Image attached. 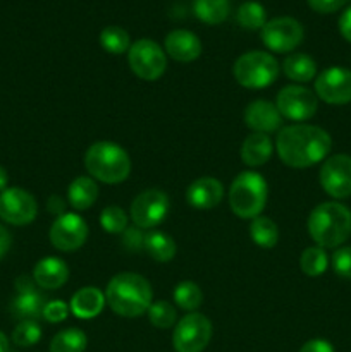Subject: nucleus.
Returning a JSON list of instances; mask_svg holds the SVG:
<instances>
[{"label": "nucleus", "mask_w": 351, "mask_h": 352, "mask_svg": "<svg viewBox=\"0 0 351 352\" xmlns=\"http://www.w3.org/2000/svg\"><path fill=\"white\" fill-rule=\"evenodd\" d=\"M332 148L329 133L319 126L292 124L279 131L275 150L282 164L292 168H306L326 160Z\"/></svg>", "instance_id": "1"}, {"label": "nucleus", "mask_w": 351, "mask_h": 352, "mask_svg": "<svg viewBox=\"0 0 351 352\" xmlns=\"http://www.w3.org/2000/svg\"><path fill=\"white\" fill-rule=\"evenodd\" d=\"M105 301L116 315L136 318L151 305V285L140 274L123 272L112 277L105 291Z\"/></svg>", "instance_id": "2"}, {"label": "nucleus", "mask_w": 351, "mask_h": 352, "mask_svg": "<svg viewBox=\"0 0 351 352\" xmlns=\"http://www.w3.org/2000/svg\"><path fill=\"white\" fill-rule=\"evenodd\" d=\"M308 234L317 246L339 248L351 236V210L337 201L320 203L308 217Z\"/></svg>", "instance_id": "3"}, {"label": "nucleus", "mask_w": 351, "mask_h": 352, "mask_svg": "<svg viewBox=\"0 0 351 352\" xmlns=\"http://www.w3.org/2000/svg\"><path fill=\"white\" fill-rule=\"evenodd\" d=\"M85 167L89 177L95 181L119 184L129 177L131 158L119 144L112 141H98L86 151Z\"/></svg>", "instance_id": "4"}, {"label": "nucleus", "mask_w": 351, "mask_h": 352, "mask_svg": "<svg viewBox=\"0 0 351 352\" xmlns=\"http://www.w3.org/2000/svg\"><path fill=\"white\" fill-rule=\"evenodd\" d=\"M268 198V186L258 172H241L229 189V206L240 219H257L264 212Z\"/></svg>", "instance_id": "5"}, {"label": "nucleus", "mask_w": 351, "mask_h": 352, "mask_svg": "<svg viewBox=\"0 0 351 352\" xmlns=\"http://www.w3.org/2000/svg\"><path fill=\"white\" fill-rule=\"evenodd\" d=\"M233 72L237 85L248 89H262L270 86L277 79L279 64L267 52L253 50L237 58Z\"/></svg>", "instance_id": "6"}, {"label": "nucleus", "mask_w": 351, "mask_h": 352, "mask_svg": "<svg viewBox=\"0 0 351 352\" xmlns=\"http://www.w3.org/2000/svg\"><path fill=\"white\" fill-rule=\"evenodd\" d=\"M212 339V323L202 313H188L176 325L172 347L176 352H203Z\"/></svg>", "instance_id": "7"}, {"label": "nucleus", "mask_w": 351, "mask_h": 352, "mask_svg": "<svg viewBox=\"0 0 351 352\" xmlns=\"http://www.w3.org/2000/svg\"><path fill=\"white\" fill-rule=\"evenodd\" d=\"M127 62L134 74L145 81H155L167 67V58L158 43L148 38L134 41L127 52Z\"/></svg>", "instance_id": "8"}, {"label": "nucleus", "mask_w": 351, "mask_h": 352, "mask_svg": "<svg viewBox=\"0 0 351 352\" xmlns=\"http://www.w3.org/2000/svg\"><path fill=\"white\" fill-rule=\"evenodd\" d=\"M169 196L160 189H147L133 199L129 219L138 229H153L160 226L169 213Z\"/></svg>", "instance_id": "9"}, {"label": "nucleus", "mask_w": 351, "mask_h": 352, "mask_svg": "<svg viewBox=\"0 0 351 352\" xmlns=\"http://www.w3.org/2000/svg\"><path fill=\"white\" fill-rule=\"evenodd\" d=\"M317 105H319V100L315 93L299 85L284 86L275 98V107L281 116L295 122L312 119L317 112Z\"/></svg>", "instance_id": "10"}, {"label": "nucleus", "mask_w": 351, "mask_h": 352, "mask_svg": "<svg viewBox=\"0 0 351 352\" xmlns=\"http://www.w3.org/2000/svg\"><path fill=\"white\" fill-rule=\"evenodd\" d=\"M303 40V26L295 17L282 16L267 21L262 28V41L265 47L277 54L292 52Z\"/></svg>", "instance_id": "11"}, {"label": "nucleus", "mask_w": 351, "mask_h": 352, "mask_svg": "<svg viewBox=\"0 0 351 352\" xmlns=\"http://www.w3.org/2000/svg\"><path fill=\"white\" fill-rule=\"evenodd\" d=\"M36 199L21 188H7L0 192V219L10 226H28L36 219Z\"/></svg>", "instance_id": "12"}, {"label": "nucleus", "mask_w": 351, "mask_h": 352, "mask_svg": "<svg viewBox=\"0 0 351 352\" xmlns=\"http://www.w3.org/2000/svg\"><path fill=\"white\" fill-rule=\"evenodd\" d=\"M48 237L55 250L71 253L86 243L88 226L78 213H62L52 223Z\"/></svg>", "instance_id": "13"}, {"label": "nucleus", "mask_w": 351, "mask_h": 352, "mask_svg": "<svg viewBox=\"0 0 351 352\" xmlns=\"http://www.w3.org/2000/svg\"><path fill=\"white\" fill-rule=\"evenodd\" d=\"M320 186L329 196L344 199L351 196V157L334 155L320 167Z\"/></svg>", "instance_id": "14"}, {"label": "nucleus", "mask_w": 351, "mask_h": 352, "mask_svg": "<svg viewBox=\"0 0 351 352\" xmlns=\"http://www.w3.org/2000/svg\"><path fill=\"white\" fill-rule=\"evenodd\" d=\"M315 95L330 105L351 102V71L344 67H329L315 79Z\"/></svg>", "instance_id": "15"}, {"label": "nucleus", "mask_w": 351, "mask_h": 352, "mask_svg": "<svg viewBox=\"0 0 351 352\" xmlns=\"http://www.w3.org/2000/svg\"><path fill=\"white\" fill-rule=\"evenodd\" d=\"M36 284L26 275H21L16 280L17 296L10 302V311L16 318L23 320H38L43 313L45 298L36 291Z\"/></svg>", "instance_id": "16"}, {"label": "nucleus", "mask_w": 351, "mask_h": 352, "mask_svg": "<svg viewBox=\"0 0 351 352\" xmlns=\"http://www.w3.org/2000/svg\"><path fill=\"white\" fill-rule=\"evenodd\" d=\"M282 119L277 107L265 100H255L244 109V124L255 133H274L281 129Z\"/></svg>", "instance_id": "17"}, {"label": "nucleus", "mask_w": 351, "mask_h": 352, "mask_svg": "<svg viewBox=\"0 0 351 352\" xmlns=\"http://www.w3.org/2000/svg\"><path fill=\"white\" fill-rule=\"evenodd\" d=\"M224 198L222 182L213 177H200L186 191V201L196 210L215 208Z\"/></svg>", "instance_id": "18"}, {"label": "nucleus", "mask_w": 351, "mask_h": 352, "mask_svg": "<svg viewBox=\"0 0 351 352\" xmlns=\"http://www.w3.org/2000/svg\"><path fill=\"white\" fill-rule=\"evenodd\" d=\"M165 52L178 62H193L202 54V41L188 30H174L165 36Z\"/></svg>", "instance_id": "19"}, {"label": "nucleus", "mask_w": 351, "mask_h": 352, "mask_svg": "<svg viewBox=\"0 0 351 352\" xmlns=\"http://www.w3.org/2000/svg\"><path fill=\"white\" fill-rule=\"evenodd\" d=\"M69 267L57 256H45L34 265L33 280L41 289H58L67 282Z\"/></svg>", "instance_id": "20"}, {"label": "nucleus", "mask_w": 351, "mask_h": 352, "mask_svg": "<svg viewBox=\"0 0 351 352\" xmlns=\"http://www.w3.org/2000/svg\"><path fill=\"white\" fill-rule=\"evenodd\" d=\"M105 302V294L100 289L88 285V287H83L74 292L71 302H69V309L78 318L92 320L102 313Z\"/></svg>", "instance_id": "21"}, {"label": "nucleus", "mask_w": 351, "mask_h": 352, "mask_svg": "<svg viewBox=\"0 0 351 352\" xmlns=\"http://www.w3.org/2000/svg\"><path fill=\"white\" fill-rule=\"evenodd\" d=\"M274 151V144L268 134L253 133L246 136L241 144V160L248 167H262L267 164Z\"/></svg>", "instance_id": "22"}, {"label": "nucleus", "mask_w": 351, "mask_h": 352, "mask_svg": "<svg viewBox=\"0 0 351 352\" xmlns=\"http://www.w3.org/2000/svg\"><path fill=\"white\" fill-rule=\"evenodd\" d=\"M98 198V186L95 179L88 175H79L71 182L67 189V199L74 210H88Z\"/></svg>", "instance_id": "23"}, {"label": "nucleus", "mask_w": 351, "mask_h": 352, "mask_svg": "<svg viewBox=\"0 0 351 352\" xmlns=\"http://www.w3.org/2000/svg\"><path fill=\"white\" fill-rule=\"evenodd\" d=\"M143 250L158 263H167L176 256L178 246L169 234L160 232V230H151V232L145 234Z\"/></svg>", "instance_id": "24"}, {"label": "nucleus", "mask_w": 351, "mask_h": 352, "mask_svg": "<svg viewBox=\"0 0 351 352\" xmlns=\"http://www.w3.org/2000/svg\"><path fill=\"white\" fill-rule=\"evenodd\" d=\"M282 71L286 78L296 82H308L315 78L317 64L310 55L306 54H291L282 62Z\"/></svg>", "instance_id": "25"}, {"label": "nucleus", "mask_w": 351, "mask_h": 352, "mask_svg": "<svg viewBox=\"0 0 351 352\" xmlns=\"http://www.w3.org/2000/svg\"><path fill=\"white\" fill-rule=\"evenodd\" d=\"M196 17L206 24H220L227 19L231 10L229 0H195Z\"/></svg>", "instance_id": "26"}, {"label": "nucleus", "mask_w": 351, "mask_h": 352, "mask_svg": "<svg viewBox=\"0 0 351 352\" xmlns=\"http://www.w3.org/2000/svg\"><path fill=\"white\" fill-rule=\"evenodd\" d=\"M250 236L257 246L264 248V250H272L279 241V229L268 217L258 215L257 219L251 220Z\"/></svg>", "instance_id": "27"}, {"label": "nucleus", "mask_w": 351, "mask_h": 352, "mask_svg": "<svg viewBox=\"0 0 351 352\" xmlns=\"http://www.w3.org/2000/svg\"><path fill=\"white\" fill-rule=\"evenodd\" d=\"M88 346L85 332L79 329H65L55 333L50 342V352H85Z\"/></svg>", "instance_id": "28"}, {"label": "nucleus", "mask_w": 351, "mask_h": 352, "mask_svg": "<svg viewBox=\"0 0 351 352\" xmlns=\"http://www.w3.org/2000/svg\"><path fill=\"white\" fill-rule=\"evenodd\" d=\"M172 298H174L176 305L179 308L188 313H195L202 306L203 292L198 287V284H195L191 280H184L176 285L174 292H172Z\"/></svg>", "instance_id": "29"}, {"label": "nucleus", "mask_w": 351, "mask_h": 352, "mask_svg": "<svg viewBox=\"0 0 351 352\" xmlns=\"http://www.w3.org/2000/svg\"><path fill=\"white\" fill-rule=\"evenodd\" d=\"M100 45H102L103 50L112 55H120L124 52H129V33L120 26H107L100 33Z\"/></svg>", "instance_id": "30"}, {"label": "nucleus", "mask_w": 351, "mask_h": 352, "mask_svg": "<svg viewBox=\"0 0 351 352\" xmlns=\"http://www.w3.org/2000/svg\"><path fill=\"white\" fill-rule=\"evenodd\" d=\"M327 265H329V258H327L326 250L320 246L306 248L299 258V268L308 277H320L327 270Z\"/></svg>", "instance_id": "31"}, {"label": "nucleus", "mask_w": 351, "mask_h": 352, "mask_svg": "<svg viewBox=\"0 0 351 352\" xmlns=\"http://www.w3.org/2000/svg\"><path fill=\"white\" fill-rule=\"evenodd\" d=\"M237 23L246 30H262L267 23V12L258 2H244L237 9Z\"/></svg>", "instance_id": "32"}, {"label": "nucleus", "mask_w": 351, "mask_h": 352, "mask_svg": "<svg viewBox=\"0 0 351 352\" xmlns=\"http://www.w3.org/2000/svg\"><path fill=\"white\" fill-rule=\"evenodd\" d=\"M127 220L129 217L119 206H107L100 213V226L109 234H123L127 229Z\"/></svg>", "instance_id": "33"}, {"label": "nucleus", "mask_w": 351, "mask_h": 352, "mask_svg": "<svg viewBox=\"0 0 351 352\" xmlns=\"http://www.w3.org/2000/svg\"><path fill=\"white\" fill-rule=\"evenodd\" d=\"M148 318L150 323L157 329H171L176 323V308L167 301H157L151 302L150 308H148Z\"/></svg>", "instance_id": "34"}, {"label": "nucleus", "mask_w": 351, "mask_h": 352, "mask_svg": "<svg viewBox=\"0 0 351 352\" xmlns=\"http://www.w3.org/2000/svg\"><path fill=\"white\" fill-rule=\"evenodd\" d=\"M41 339V329L36 320H23L12 332V342L19 347H31Z\"/></svg>", "instance_id": "35"}, {"label": "nucleus", "mask_w": 351, "mask_h": 352, "mask_svg": "<svg viewBox=\"0 0 351 352\" xmlns=\"http://www.w3.org/2000/svg\"><path fill=\"white\" fill-rule=\"evenodd\" d=\"M332 268L339 277L351 278V246H343L336 250L332 256Z\"/></svg>", "instance_id": "36"}, {"label": "nucleus", "mask_w": 351, "mask_h": 352, "mask_svg": "<svg viewBox=\"0 0 351 352\" xmlns=\"http://www.w3.org/2000/svg\"><path fill=\"white\" fill-rule=\"evenodd\" d=\"M67 315H69V306L65 305L64 301H58V299H55V301H48L47 305H45L43 313H41V316H43L48 323L64 322V320L67 318Z\"/></svg>", "instance_id": "37"}, {"label": "nucleus", "mask_w": 351, "mask_h": 352, "mask_svg": "<svg viewBox=\"0 0 351 352\" xmlns=\"http://www.w3.org/2000/svg\"><path fill=\"white\" fill-rule=\"evenodd\" d=\"M123 243H124V248H126L127 251L143 250L145 234L141 232V229H138L136 226L127 227V229L123 232Z\"/></svg>", "instance_id": "38"}, {"label": "nucleus", "mask_w": 351, "mask_h": 352, "mask_svg": "<svg viewBox=\"0 0 351 352\" xmlns=\"http://www.w3.org/2000/svg\"><path fill=\"white\" fill-rule=\"evenodd\" d=\"M306 2H308L310 9H313L315 12L330 14L344 7L348 0H306Z\"/></svg>", "instance_id": "39"}, {"label": "nucleus", "mask_w": 351, "mask_h": 352, "mask_svg": "<svg viewBox=\"0 0 351 352\" xmlns=\"http://www.w3.org/2000/svg\"><path fill=\"white\" fill-rule=\"evenodd\" d=\"M299 352H336L332 344L326 339H312L301 346Z\"/></svg>", "instance_id": "40"}, {"label": "nucleus", "mask_w": 351, "mask_h": 352, "mask_svg": "<svg viewBox=\"0 0 351 352\" xmlns=\"http://www.w3.org/2000/svg\"><path fill=\"white\" fill-rule=\"evenodd\" d=\"M339 31L344 38L351 43V7H348L339 19Z\"/></svg>", "instance_id": "41"}, {"label": "nucleus", "mask_w": 351, "mask_h": 352, "mask_svg": "<svg viewBox=\"0 0 351 352\" xmlns=\"http://www.w3.org/2000/svg\"><path fill=\"white\" fill-rule=\"evenodd\" d=\"M10 246H12V236H10L6 227L0 226V260L9 253Z\"/></svg>", "instance_id": "42"}, {"label": "nucleus", "mask_w": 351, "mask_h": 352, "mask_svg": "<svg viewBox=\"0 0 351 352\" xmlns=\"http://www.w3.org/2000/svg\"><path fill=\"white\" fill-rule=\"evenodd\" d=\"M7 182H9V177H7L6 168L0 165V192H2L3 189H7Z\"/></svg>", "instance_id": "43"}, {"label": "nucleus", "mask_w": 351, "mask_h": 352, "mask_svg": "<svg viewBox=\"0 0 351 352\" xmlns=\"http://www.w3.org/2000/svg\"><path fill=\"white\" fill-rule=\"evenodd\" d=\"M0 352H9V339L3 332H0Z\"/></svg>", "instance_id": "44"}]
</instances>
